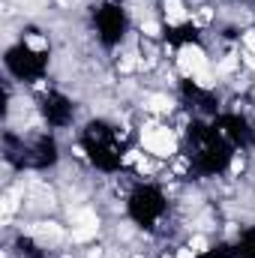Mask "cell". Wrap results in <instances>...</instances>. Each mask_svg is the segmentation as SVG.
<instances>
[{
    "mask_svg": "<svg viewBox=\"0 0 255 258\" xmlns=\"http://www.w3.org/2000/svg\"><path fill=\"white\" fill-rule=\"evenodd\" d=\"M141 144H144V150L150 153V156H156V159H171L174 153H177V135H174V129L162 126V123H144L141 126Z\"/></svg>",
    "mask_w": 255,
    "mask_h": 258,
    "instance_id": "cell-1",
    "label": "cell"
},
{
    "mask_svg": "<svg viewBox=\"0 0 255 258\" xmlns=\"http://www.w3.org/2000/svg\"><path fill=\"white\" fill-rule=\"evenodd\" d=\"M177 69L183 78H195L198 72L210 69V60H207V51L201 45H183L177 51Z\"/></svg>",
    "mask_w": 255,
    "mask_h": 258,
    "instance_id": "cell-2",
    "label": "cell"
},
{
    "mask_svg": "<svg viewBox=\"0 0 255 258\" xmlns=\"http://www.w3.org/2000/svg\"><path fill=\"white\" fill-rule=\"evenodd\" d=\"M141 108L150 111V114H168V111L174 108V99H171L168 93H150V96H144Z\"/></svg>",
    "mask_w": 255,
    "mask_h": 258,
    "instance_id": "cell-3",
    "label": "cell"
},
{
    "mask_svg": "<svg viewBox=\"0 0 255 258\" xmlns=\"http://www.w3.org/2000/svg\"><path fill=\"white\" fill-rule=\"evenodd\" d=\"M30 234L33 237H39L42 243H57V240H63V228L57 225V222H36V225H30Z\"/></svg>",
    "mask_w": 255,
    "mask_h": 258,
    "instance_id": "cell-4",
    "label": "cell"
},
{
    "mask_svg": "<svg viewBox=\"0 0 255 258\" xmlns=\"http://www.w3.org/2000/svg\"><path fill=\"white\" fill-rule=\"evenodd\" d=\"M162 9H165V18H168V24H171V27H177V24L189 21V9H186V3H183V0H162Z\"/></svg>",
    "mask_w": 255,
    "mask_h": 258,
    "instance_id": "cell-5",
    "label": "cell"
},
{
    "mask_svg": "<svg viewBox=\"0 0 255 258\" xmlns=\"http://www.w3.org/2000/svg\"><path fill=\"white\" fill-rule=\"evenodd\" d=\"M21 195H24V189H21V186L6 189V195H3V225H9L12 213H15V210H18V204H21Z\"/></svg>",
    "mask_w": 255,
    "mask_h": 258,
    "instance_id": "cell-6",
    "label": "cell"
},
{
    "mask_svg": "<svg viewBox=\"0 0 255 258\" xmlns=\"http://www.w3.org/2000/svg\"><path fill=\"white\" fill-rule=\"evenodd\" d=\"M96 234H99V225H72V231H69L72 243H87V240H93Z\"/></svg>",
    "mask_w": 255,
    "mask_h": 258,
    "instance_id": "cell-7",
    "label": "cell"
},
{
    "mask_svg": "<svg viewBox=\"0 0 255 258\" xmlns=\"http://www.w3.org/2000/svg\"><path fill=\"white\" fill-rule=\"evenodd\" d=\"M213 12H216V9H210V6H201V9H192V12H189V21H192V24H198V27H204V24H210V18H213Z\"/></svg>",
    "mask_w": 255,
    "mask_h": 258,
    "instance_id": "cell-8",
    "label": "cell"
},
{
    "mask_svg": "<svg viewBox=\"0 0 255 258\" xmlns=\"http://www.w3.org/2000/svg\"><path fill=\"white\" fill-rule=\"evenodd\" d=\"M141 33H144V36H150V39H159V36H162V27H159V21L144 18V21H141Z\"/></svg>",
    "mask_w": 255,
    "mask_h": 258,
    "instance_id": "cell-9",
    "label": "cell"
},
{
    "mask_svg": "<svg viewBox=\"0 0 255 258\" xmlns=\"http://www.w3.org/2000/svg\"><path fill=\"white\" fill-rule=\"evenodd\" d=\"M237 63H240L237 54H225V60H219V66H216V75H228V72H234Z\"/></svg>",
    "mask_w": 255,
    "mask_h": 258,
    "instance_id": "cell-10",
    "label": "cell"
},
{
    "mask_svg": "<svg viewBox=\"0 0 255 258\" xmlns=\"http://www.w3.org/2000/svg\"><path fill=\"white\" fill-rule=\"evenodd\" d=\"M138 66H141V60H138L135 51H126V54L120 57V72H135Z\"/></svg>",
    "mask_w": 255,
    "mask_h": 258,
    "instance_id": "cell-11",
    "label": "cell"
},
{
    "mask_svg": "<svg viewBox=\"0 0 255 258\" xmlns=\"http://www.w3.org/2000/svg\"><path fill=\"white\" fill-rule=\"evenodd\" d=\"M192 81H195V84H198L201 90H207V87H213V84H216V75H213L210 69H204V72H198V75H195Z\"/></svg>",
    "mask_w": 255,
    "mask_h": 258,
    "instance_id": "cell-12",
    "label": "cell"
},
{
    "mask_svg": "<svg viewBox=\"0 0 255 258\" xmlns=\"http://www.w3.org/2000/svg\"><path fill=\"white\" fill-rule=\"evenodd\" d=\"M189 246H192V252H198V255H201V252H207V249H210V240H207L204 234H192Z\"/></svg>",
    "mask_w": 255,
    "mask_h": 258,
    "instance_id": "cell-13",
    "label": "cell"
},
{
    "mask_svg": "<svg viewBox=\"0 0 255 258\" xmlns=\"http://www.w3.org/2000/svg\"><path fill=\"white\" fill-rule=\"evenodd\" d=\"M243 48H246L249 54H255V30H246V33H243Z\"/></svg>",
    "mask_w": 255,
    "mask_h": 258,
    "instance_id": "cell-14",
    "label": "cell"
},
{
    "mask_svg": "<svg viewBox=\"0 0 255 258\" xmlns=\"http://www.w3.org/2000/svg\"><path fill=\"white\" fill-rule=\"evenodd\" d=\"M27 45L36 48V51H42V48H45V39H42V36H27Z\"/></svg>",
    "mask_w": 255,
    "mask_h": 258,
    "instance_id": "cell-15",
    "label": "cell"
},
{
    "mask_svg": "<svg viewBox=\"0 0 255 258\" xmlns=\"http://www.w3.org/2000/svg\"><path fill=\"white\" fill-rule=\"evenodd\" d=\"M174 258H198V252H192V246H180L174 252Z\"/></svg>",
    "mask_w": 255,
    "mask_h": 258,
    "instance_id": "cell-16",
    "label": "cell"
},
{
    "mask_svg": "<svg viewBox=\"0 0 255 258\" xmlns=\"http://www.w3.org/2000/svg\"><path fill=\"white\" fill-rule=\"evenodd\" d=\"M102 255H105L102 246H90V252H87V258H102Z\"/></svg>",
    "mask_w": 255,
    "mask_h": 258,
    "instance_id": "cell-17",
    "label": "cell"
},
{
    "mask_svg": "<svg viewBox=\"0 0 255 258\" xmlns=\"http://www.w3.org/2000/svg\"><path fill=\"white\" fill-rule=\"evenodd\" d=\"M237 171H243V159L240 156H234V162H231V174H237Z\"/></svg>",
    "mask_w": 255,
    "mask_h": 258,
    "instance_id": "cell-18",
    "label": "cell"
},
{
    "mask_svg": "<svg viewBox=\"0 0 255 258\" xmlns=\"http://www.w3.org/2000/svg\"><path fill=\"white\" fill-rule=\"evenodd\" d=\"M72 156H78V159H84L87 153H84V147H78V144H75V147H72Z\"/></svg>",
    "mask_w": 255,
    "mask_h": 258,
    "instance_id": "cell-19",
    "label": "cell"
},
{
    "mask_svg": "<svg viewBox=\"0 0 255 258\" xmlns=\"http://www.w3.org/2000/svg\"><path fill=\"white\" fill-rule=\"evenodd\" d=\"M132 258H144V255H132Z\"/></svg>",
    "mask_w": 255,
    "mask_h": 258,
    "instance_id": "cell-20",
    "label": "cell"
}]
</instances>
